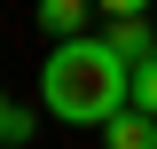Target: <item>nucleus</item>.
Returning <instances> with one entry per match:
<instances>
[{"mask_svg": "<svg viewBox=\"0 0 157 149\" xmlns=\"http://www.w3.org/2000/svg\"><path fill=\"white\" fill-rule=\"evenodd\" d=\"M86 8H94V0H39V32L47 39H78L86 32Z\"/></svg>", "mask_w": 157, "mask_h": 149, "instance_id": "obj_3", "label": "nucleus"}, {"mask_svg": "<svg viewBox=\"0 0 157 149\" xmlns=\"http://www.w3.org/2000/svg\"><path fill=\"white\" fill-rule=\"evenodd\" d=\"M39 94L47 110L71 118V126H110L118 110H134V63L118 55L110 39H55V55L39 71Z\"/></svg>", "mask_w": 157, "mask_h": 149, "instance_id": "obj_1", "label": "nucleus"}, {"mask_svg": "<svg viewBox=\"0 0 157 149\" xmlns=\"http://www.w3.org/2000/svg\"><path fill=\"white\" fill-rule=\"evenodd\" d=\"M0 149H8V141H0Z\"/></svg>", "mask_w": 157, "mask_h": 149, "instance_id": "obj_8", "label": "nucleus"}, {"mask_svg": "<svg viewBox=\"0 0 157 149\" xmlns=\"http://www.w3.org/2000/svg\"><path fill=\"white\" fill-rule=\"evenodd\" d=\"M102 141L110 149H157V118L149 110H118L110 126H102Z\"/></svg>", "mask_w": 157, "mask_h": 149, "instance_id": "obj_2", "label": "nucleus"}, {"mask_svg": "<svg viewBox=\"0 0 157 149\" xmlns=\"http://www.w3.org/2000/svg\"><path fill=\"white\" fill-rule=\"evenodd\" d=\"M110 47H118V55H126V63H141V55H149V47H157V32H149V24H141V16H118V24H110Z\"/></svg>", "mask_w": 157, "mask_h": 149, "instance_id": "obj_4", "label": "nucleus"}, {"mask_svg": "<svg viewBox=\"0 0 157 149\" xmlns=\"http://www.w3.org/2000/svg\"><path fill=\"white\" fill-rule=\"evenodd\" d=\"M102 8H110V16H141L149 0H102Z\"/></svg>", "mask_w": 157, "mask_h": 149, "instance_id": "obj_7", "label": "nucleus"}, {"mask_svg": "<svg viewBox=\"0 0 157 149\" xmlns=\"http://www.w3.org/2000/svg\"><path fill=\"white\" fill-rule=\"evenodd\" d=\"M134 110H149V118H157V47L134 63Z\"/></svg>", "mask_w": 157, "mask_h": 149, "instance_id": "obj_5", "label": "nucleus"}, {"mask_svg": "<svg viewBox=\"0 0 157 149\" xmlns=\"http://www.w3.org/2000/svg\"><path fill=\"white\" fill-rule=\"evenodd\" d=\"M0 141H32V110H16V102H8V94H0Z\"/></svg>", "mask_w": 157, "mask_h": 149, "instance_id": "obj_6", "label": "nucleus"}]
</instances>
